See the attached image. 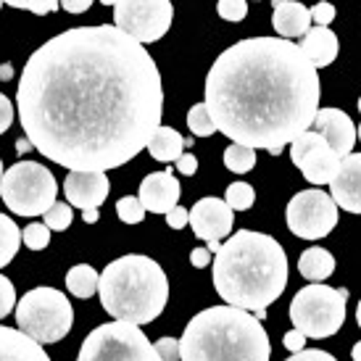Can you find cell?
Instances as JSON below:
<instances>
[{
	"mask_svg": "<svg viewBox=\"0 0 361 361\" xmlns=\"http://www.w3.org/2000/svg\"><path fill=\"white\" fill-rule=\"evenodd\" d=\"M224 166L230 171H235V174H248L256 166V151L232 142L230 148L224 151Z\"/></svg>",
	"mask_w": 361,
	"mask_h": 361,
	"instance_id": "cell-25",
	"label": "cell"
},
{
	"mask_svg": "<svg viewBox=\"0 0 361 361\" xmlns=\"http://www.w3.org/2000/svg\"><path fill=\"white\" fill-rule=\"evenodd\" d=\"M77 361H161L137 324L109 322L85 338Z\"/></svg>",
	"mask_w": 361,
	"mask_h": 361,
	"instance_id": "cell-9",
	"label": "cell"
},
{
	"mask_svg": "<svg viewBox=\"0 0 361 361\" xmlns=\"http://www.w3.org/2000/svg\"><path fill=\"white\" fill-rule=\"evenodd\" d=\"M59 182L51 169L37 161H19L0 180V198L11 214L19 216H42L56 203Z\"/></svg>",
	"mask_w": 361,
	"mask_h": 361,
	"instance_id": "cell-8",
	"label": "cell"
},
{
	"mask_svg": "<svg viewBox=\"0 0 361 361\" xmlns=\"http://www.w3.org/2000/svg\"><path fill=\"white\" fill-rule=\"evenodd\" d=\"M103 6H116V0H101Z\"/></svg>",
	"mask_w": 361,
	"mask_h": 361,
	"instance_id": "cell-51",
	"label": "cell"
},
{
	"mask_svg": "<svg viewBox=\"0 0 361 361\" xmlns=\"http://www.w3.org/2000/svg\"><path fill=\"white\" fill-rule=\"evenodd\" d=\"M0 6H3V3H0Z\"/></svg>",
	"mask_w": 361,
	"mask_h": 361,
	"instance_id": "cell-55",
	"label": "cell"
},
{
	"mask_svg": "<svg viewBox=\"0 0 361 361\" xmlns=\"http://www.w3.org/2000/svg\"><path fill=\"white\" fill-rule=\"evenodd\" d=\"M235 214L221 198H201L190 209V227L201 240H221L232 235Z\"/></svg>",
	"mask_w": 361,
	"mask_h": 361,
	"instance_id": "cell-13",
	"label": "cell"
},
{
	"mask_svg": "<svg viewBox=\"0 0 361 361\" xmlns=\"http://www.w3.org/2000/svg\"><path fill=\"white\" fill-rule=\"evenodd\" d=\"M98 280H101V274L92 269L90 264H77L66 274V288H69L74 298L87 301V298H92L98 293Z\"/></svg>",
	"mask_w": 361,
	"mask_h": 361,
	"instance_id": "cell-23",
	"label": "cell"
},
{
	"mask_svg": "<svg viewBox=\"0 0 361 361\" xmlns=\"http://www.w3.org/2000/svg\"><path fill=\"white\" fill-rule=\"evenodd\" d=\"M253 317H256V319H267V309H259V311H253Z\"/></svg>",
	"mask_w": 361,
	"mask_h": 361,
	"instance_id": "cell-48",
	"label": "cell"
},
{
	"mask_svg": "<svg viewBox=\"0 0 361 361\" xmlns=\"http://www.w3.org/2000/svg\"><path fill=\"white\" fill-rule=\"evenodd\" d=\"M30 151H35V145H32L30 140H27V137H19V140H16V153H30Z\"/></svg>",
	"mask_w": 361,
	"mask_h": 361,
	"instance_id": "cell-43",
	"label": "cell"
},
{
	"mask_svg": "<svg viewBox=\"0 0 361 361\" xmlns=\"http://www.w3.org/2000/svg\"><path fill=\"white\" fill-rule=\"evenodd\" d=\"M288 285L285 248L264 232L240 230L214 253V288L227 306L267 309Z\"/></svg>",
	"mask_w": 361,
	"mask_h": 361,
	"instance_id": "cell-3",
	"label": "cell"
},
{
	"mask_svg": "<svg viewBox=\"0 0 361 361\" xmlns=\"http://www.w3.org/2000/svg\"><path fill=\"white\" fill-rule=\"evenodd\" d=\"M311 130L319 132L322 137L327 140L338 159L351 156L353 145H356V124L351 116L341 109H319L317 116L311 121Z\"/></svg>",
	"mask_w": 361,
	"mask_h": 361,
	"instance_id": "cell-14",
	"label": "cell"
},
{
	"mask_svg": "<svg viewBox=\"0 0 361 361\" xmlns=\"http://www.w3.org/2000/svg\"><path fill=\"white\" fill-rule=\"evenodd\" d=\"M206 248H209V253H216L221 248V243L219 240H209V245H206Z\"/></svg>",
	"mask_w": 361,
	"mask_h": 361,
	"instance_id": "cell-47",
	"label": "cell"
},
{
	"mask_svg": "<svg viewBox=\"0 0 361 361\" xmlns=\"http://www.w3.org/2000/svg\"><path fill=\"white\" fill-rule=\"evenodd\" d=\"M171 19V0H116L114 6V27L140 45L161 40L169 32Z\"/></svg>",
	"mask_w": 361,
	"mask_h": 361,
	"instance_id": "cell-10",
	"label": "cell"
},
{
	"mask_svg": "<svg viewBox=\"0 0 361 361\" xmlns=\"http://www.w3.org/2000/svg\"><path fill=\"white\" fill-rule=\"evenodd\" d=\"M21 245V230L16 227V221L0 214V269L13 261V256L19 253Z\"/></svg>",
	"mask_w": 361,
	"mask_h": 361,
	"instance_id": "cell-24",
	"label": "cell"
},
{
	"mask_svg": "<svg viewBox=\"0 0 361 361\" xmlns=\"http://www.w3.org/2000/svg\"><path fill=\"white\" fill-rule=\"evenodd\" d=\"M137 192H140L137 201L142 203V209L151 211V214H164L166 216L180 203L182 188H180V180L166 169V171H153V174H148L140 182V190Z\"/></svg>",
	"mask_w": 361,
	"mask_h": 361,
	"instance_id": "cell-17",
	"label": "cell"
},
{
	"mask_svg": "<svg viewBox=\"0 0 361 361\" xmlns=\"http://www.w3.org/2000/svg\"><path fill=\"white\" fill-rule=\"evenodd\" d=\"M290 159L303 171V177L317 188L330 185L338 166H341V159L335 156V151L327 145V140L319 132L314 130H306L290 142Z\"/></svg>",
	"mask_w": 361,
	"mask_h": 361,
	"instance_id": "cell-12",
	"label": "cell"
},
{
	"mask_svg": "<svg viewBox=\"0 0 361 361\" xmlns=\"http://www.w3.org/2000/svg\"><path fill=\"white\" fill-rule=\"evenodd\" d=\"M11 8H24L30 13H37V16H48L53 11L61 8V0H0Z\"/></svg>",
	"mask_w": 361,
	"mask_h": 361,
	"instance_id": "cell-31",
	"label": "cell"
},
{
	"mask_svg": "<svg viewBox=\"0 0 361 361\" xmlns=\"http://www.w3.org/2000/svg\"><path fill=\"white\" fill-rule=\"evenodd\" d=\"M311 13V21L317 24V27H327V24H332V19H335V6L332 3H317L314 8H309Z\"/></svg>",
	"mask_w": 361,
	"mask_h": 361,
	"instance_id": "cell-35",
	"label": "cell"
},
{
	"mask_svg": "<svg viewBox=\"0 0 361 361\" xmlns=\"http://www.w3.org/2000/svg\"><path fill=\"white\" fill-rule=\"evenodd\" d=\"M174 166H177V171H180V174H185V177H192V174L198 171V159H195L190 151H185L180 159L174 161Z\"/></svg>",
	"mask_w": 361,
	"mask_h": 361,
	"instance_id": "cell-38",
	"label": "cell"
},
{
	"mask_svg": "<svg viewBox=\"0 0 361 361\" xmlns=\"http://www.w3.org/2000/svg\"><path fill=\"white\" fill-rule=\"evenodd\" d=\"M190 148H192V135L190 137H185V151H190Z\"/></svg>",
	"mask_w": 361,
	"mask_h": 361,
	"instance_id": "cell-49",
	"label": "cell"
},
{
	"mask_svg": "<svg viewBox=\"0 0 361 361\" xmlns=\"http://www.w3.org/2000/svg\"><path fill=\"white\" fill-rule=\"evenodd\" d=\"M216 13L224 21H243L248 16V0H219L216 3Z\"/></svg>",
	"mask_w": 361,
	"mask_h": 361,
	"instance_id": "cell-32",
	"label": "cell"
},
{
	"mask_svg": "<svg viewBox=\"0 0 361 361\" xmlns=\"http://www.w3.org/2000/svg\"><path fill=\"white\" fill-rule=\"evenodd\" d=\"M351 359H353V361H361V343H356V345H353Z\"/></svg>",
	"mask_w": 361,
	"mask_h": 361,
	"instance_id": "cell-46",
	"label": "cell"
},
{
	"mask_svg": "<svg viewBox=\"0 0 361 361\" xmlns=\"http://www.w3.org/2000/svg\"><path fill=\"white\" fill-rule=\"evenodd\" d=\"M13 124V103L0 92V135Z\"/></svg>",
	"mask_w": 361,
	"mask_h": 361,
	"instance_id": "cell-39",
	"label": "cell"
},
{
	"mask_svg": "<svg viewBox=\"0 0 361 361\" xmlns=\"http://www.w3.org/2000/svg\"><path fill=\"white\" fill-rule=\"evenodd\" d=\"M319 87V74L293 40L251 37L219 53L206 74L203 103L216 132L280 156L311 130Z\"/></svg>",
	"mask_w": 361,
	"mask_h": 361,
	"instance_id": "cell-2",
	"label": "cell"
},
{
	"mask_svg": "<svg viewBox=\"0 0 361 361\" xmlns=\"http://www.w3.org/2000/svg\"><path fill=\"white\" fill-rule=\"evenodd\" d=\"M271 3H274L271 27L282 40L303 37L311 30V13L303 3H298V0H271Z\"/></svg>",
	"mask_w": 361,
	"mask_h": 361,
	"instance_id": "cell-18",
	"label": "cell"
},
{
	"mask_svg": "<svg viewBox=\"0 0 361 361\" xmlns=\"http://www.w3.org/2000/svg\"><path fill=\"white\" fill-rule=\"evenodd\" d=\"M98 216H101V214H98V209H85V211H82V219L87 221V224H95V221H98Z\"/></svg>",
	"mask_w": 361,
	"mask_h": 361,
	"instance_id": "cell-45",
	"label": "cell"
},
{
	"mask_svg": "<svg viewBox=\"0 0 361 361\" xmlns=\"http://www.w3.org/2000/svg\"><path fill=\"white\" fill-rule=\"evenodd\" d=\"M288 361H338L332 353H327V351H319V348H303V351H298V353H293L290 359Z\"/></svg>",
	"mask_w": 361,
	"mask_h": 361,
	"instance_id": "cell-37",
	"label": "cell"
},
{
	"mask_svg": "<svg viewBox=\"0 0 361 361\" xmlns=\"http://www.w3.org/2000/svg\"><path fill=\"white\" fill-rule=\"evenodd\" d=\"M116 214H119V219L127 221V224H140V221L145 219V209H142V203L137 201V198H132V195L116 201Z\"/></svg>",
	"mask_w": 361,
	"mask_h": 361,
	"instance_id": "cell-30",
	"label": "cell"
},
{
	"mask_svg": "<svg viewBox=\"0 0 361 361\" xmlns=\"http://www.w3.org/2000/svg\"><path fill=\"white\" fill-rule=\"evenodd\" d=\"M190 261L195 269H203V267H209L211 264V253L209 248H195V251L190 253Z\"/></svg>",
	"mask_w": 361,
	"mask_h": 361,
	"instance_id": "cell-41",
	"label": "cell"
},
{
	"mask_svg": "<svg viewBox=\"0 0 361 361\" xmlns=\"http://www.w3.org/2000/svg\"><path fill=\"white\" fill-rule=\"evenodd\" d=\"M166 221H169L171 230H182V227L190 224V211L182 209V206H174V209L166 214Z\"/></svg>",
	"mask_w": 361,
	"mask_h": 361,
	"instance_id": "cell-36",
	"label": "cell"
},
{
	"mask_svg": "<svg viewBox=\"0 0 361 361\" xmlns=\"http://www.w3.org/2000/svg\"><path fill=\"white\" fill-rule=\"evenodd\" d=\"M345 288H330L322 282H311L295 293L290 303V322L303 338H330L345 322Z\"/></svg>",
	"mask_w": 361,
	"mask_h": 361,
	"instance_id": "cell-7",
	"label": "cell"
},
{
	"mask_svg": "<svg viewBox=\"0 0 361 361\" xmlns=\"http://www.w3.org/2000/svg\"><path fill=\"white\" fill-rule=\"evenodd\" d=\"M16 109L24 137L69 171L124 166L161 127V71L145 45L114 24L51 37L21 69Z\"/></svg>",
	"mask_w": 361,
	"mask_h": 361,
	"instance_id": "cell-1",
	"label": "cell"
},
{
	"mask_svg": "<svg viewBox=\"0 0 361 361\" xmlns=\"http://www.w3.org/2000/svg\"><path fill=\"white\" fill-rule=\"evenodd\" d=\"M148 151L161 164H169V161L174 164L185 153V137L174 127H159L148 142Z\"/></svg>",
	"mask_w": 361,
	"mask_h": 361,
	"instance_id": "cell-21",
	"label": "cell"
},
{
	"mask_svg": "<svg viewBox=\"0 0 361 361\" xmlns=\"http://www.w3.org/2000/svg\"><path fill=\"white\" fill-rule=\"evenodd\" d=\"M111 182L106 171H69L63 180V192L69 206L77 209H101L109 198Z\"/></svg>",
	"mask_w": 361,
	"mask_h": 361,
	"instance_id": "cell-15",
	"label": "cell"
},
{
	"mask_svg": "<svg viewBox=\"0 0 361 361\" xmlns=\"http://www.w3.org/2000/svg\"><path fill=\"white\" fill-rule=\"evenodd\" d=\"M282 343H285V348H288V351L298 353V351H303V345H306V338H303L298 330H290L288 335H285V338H282Z\"/></svg>",
	"mask_w": 361,
	"mask_h": 361,
	"instance_id": "cell-40",
	"label": "cell"
},
{
	"mask_svg": "<svg viewBox=\"0 0 361 361\" xmlns=\"http://www.w3.org/2000/svg\"><path fill=\"white\" fill-rule=\"evenodd\" d=\"M256 201V192L248 182H232L227 192H224V203L230 206L232 211H248Z\"/></svg>",
	"mask_w": 361,
	"mask_h": 361,
	"instance_id": "cell-26",
	"label": "cell"
},
{
	"mask_svg": "<svg viewBox=\"0 0 361 361\" xmlns=\"http://www.w3.org/2000/svg\"><path fill=\"white\" fill-rule=\"evenodd\" d=\"M0 180H3V159H0Z\"/></svg>",
	"mask_w": 361,
	"mask_h": 361,
	"instance_id": "cell-52",
	"label": "cell"
},
{
	"mask_svg": "<svg viewBox=\"0 0 361 361\" xmlns=\"http://www.w3.org/2000/svg\"><path fill=\"white\" fill-rule=\"evenodd\" d=\"M98 295L114 319L140 327L161 317L169 301V277L159 261L130 253L106 264L98 280Z\"/></svg>",
	"mask_w": 361,
	"mask_h": 361,
	"instance_id": "cell-5",
	"label": "cell"
},
{
	"mask_svg": "<svg viewBox=\"0 0 361 361\" xmlns=\"http://www.w3.org/2000/svg\"><path fill=\"white\" fill-rule=\"evenodd\" d=\"M298 269L309 282H324L335 271V259L327 248H309L301 253Z\"/></svg>",
	"mask_w": 361,
	"mask_h": 361,
	"instance_id": "cell-22",
	"label": "cell"
},
{
	"mask_svg": "<svg viewBox=\"0 0 361 361\" xmlns=\"http://www.w3.org/2000/svg\"><path fill=\"white\" fill-rule=\"evenodd\" d=\"M303 56L311 61V66L319 71L322 66H330L332 61L338 59V51H341V42H338V35L330 30V27H311L306 35L301 37Z\"/></svg>",
	"mask_w": 361,
	"mask_h": 361,
	"instance_id": "cell-19",
	"label": "cell"
},
{
	"mask_svg": "<svg viewBox=\"0 0 361 361\" xmlns=\"http://www.w3.org/2000/svg\"><path fill=\"white\" fill-rule=\"evenodd\" d=\"M330 198L348 214H361V153L341 159V166L330 182Z\"/></svg>",
	"mask_w": 361,
	"mask_h": 361,
	"instance_id": "cell-16",
	"label": "cell"
},
{
	"mask_svg": "<svg viewBox=\"0 0 361 361\" xmlns=\"http://www.w3.org/2000/svg\"><path fill=\"white\" fill-rule=\"evenodd\" d=\"M61 6L69 13H85L92 6V0H61Z\"/></svg>",
	"mask_w": 361,
	"mask_h": 361,
	"instance_id": "cell-42",
	"label": "cell"
},
{
	"mask_svg": "<svg viewBox=\"0 0 361 361\" xmlns=\"http://www.w3.org/2000/svg\"><path fill=\"white\" fill-rule=\"evenodd\" d=\"M356 322H359V327H361V301H359V306H356Z\"/></svg>",
	"mask_w": 361,
	"mask_h": 361,
	"instance_id": "cell-50",
	"label": "cell"
},
{
	"mask_svg": "<svg viewBox=\"0 0 361 361\" xmlns=\"http://www.w3.org/2000/svg\"><path fill=\"white\" fill-rule=\"evenodd\" d=\"M16 324L40 345L59 343L69 335L74 324V309L69 298L56 288H35L21 295L16 306Z\"/></svg>",
	"mask_w": 361,
	"mask_h": 361,
	"instance_id": "cell-6",
	"label": "cell"
},
{
	"mask_svg": "<svg viewBox=\"0 0 361 361\" xmlns=\"http://www.w3.org/2000/svg\"><path fill=\"white\" fill-rule=\"evenodd\" d=\"M285 219H288V230L295 238L319 240L335 230L338 206L330 198V192L314 188V190H303L293 195L288 209H285Z\"/></svg>",
	"mask_w": 361,
	"mask_h": 361,
	"instance_id": "cell-11",
	"label": "cell"
},
{
	"mask_svg": "<svg viewBox=\"0 0 361 361\" xmlns=\"http://www.w3.org/2000/svg\"><path fill=\"white\" fill-rule=\"evenodd\" d=\"M13 80V63H3L0 66V82H8Z\"/></svg>",
	"mask_w": 361,
	"mask_h": 361,
	"instance_id": "cell-44",
	"label": "cell"
},
{
	"mask_svg": "<svg viewBox=\"0 0 361 361\" xmlns=\"http://www.w3.org/2000/svg\"><path fill=\"white\" fill-rule=\"evenodd\" d=\"M13 309H16V290H13V282L0 274V319H6Z\"/></svg>",
	"mask_w": 361,
	"mask_h": 361,
	"instance_id": "cell-33",
	"label": "cell"
},
{
	"mask_svg": "<svg viewBox=\"0 0 361 361\" xmlns=\"http://www.w3.org/2000/svg\"><path fill=\"white\" fill-rule=\"evenodd\" d=\"M0 361H51V356L30 335L0 324Z\"/></svg>",
	"mask_w": 361,
	"mask_h": 361,
	"instance_id": "cell-20",
	"label": "cell"
},
{
	"mask_svg": "<svg viewBox=\"0 0 361 361\" xmlns=\"http://www.w3.org/2000/svg\"><path fill=\"white\" fill-rule=\"evenodd\" d=\"M42 219H45V227L51 232H63L71 227V219H74V211H71L69 203L63 201H56L51 209L42 214Z\"/></svg>",
	"mask_w": 361,
	"mask_h": 361,
	"instance_id": "cell-28",
	"label": "cell"
},
{
	"mask_svg": "<svg viewBox=\"0 0 361 361\" xmlns=\"http://www.w3.org/2000/svg\"><path fill=\"white\" fill-rule=\"evenodd\" d=\"M269 335L251 311L211 306L195 314L180 338V361H269Z\"/></svg>",
	"mask_w": 361,
	"mask_h": 361,
	"instance_id": "cell-4",
	"label": "cell"
},
{
	"mask_svg": "<svg viewBox=\"0 0 361 361\" xmlns=\"http://www.w3.org/2000/svg\"><path fill=\"white\" fill-rule=\"evenodd\" d=\"M188 130L195 135V137H211L216 127H214V121L209 116V109H206V103H195L188 114Z\"/></svg>",
	"mask_w": 361,
	"mask_h": 361,
	"instance_id": "cell-27",
	"label": "cell"
},
{
	"mask_svg": "<svg viewBox=\"0 0 361 361\" xmlns=\"http://www.w3.org/2000/svg\"><path fill=\"white\" fill-rule=\"evenodd\" d=\"M161 361H180V341L177 338H161L153 343Z\"/></svg>",
	"mask_w": 361,
	"mask_h": 361,
	"instance_id": "cell-34",
	"label": "cell"
},
{
	"mask_svg": "<svg viewBox=\"0 0 361 361\" xmlns=\"http://www.w3.org/2000/svg\"><path fill=\"white\" fill-rule=\"evenodd\" d=\"M356 137H359V140H361V124H359V130H356Z\"/></svg>",
	"mask_w": 361,
	"mask_h": 361,
	"instance_id": "cell-53",
	"label": "cell"
},
{
	"mask_svg": "<svg viewBox=\"0 0 361 361\" xmlns=\"http://www.w3.org/2000/svg\"><path fill=\"white\" fill-rule=\"evenodd\" d=\"M21 243L30 248V251H42L51 245V230L40 224V221H32L21 230Z\"/></svg>",
	"mask_w": 361,
	"mask_h": 361,
	"instance_id": "cell-29",
	"label": "cell"
},
{
	"mask_svg": "<svg viewBox=\"0 0 361 361\" xmlns=\"http://www.w3.org/2000/svg\"><path fill=\"white\" fill-rule=\"evenodd\" d=\"M359 111H361V98H359Z\"/></svg>",
	"mask_w": 361,
	"mask_h": 361,
	"instance_id": "cell-54",
	"label": "cell"
}]
</instances>
